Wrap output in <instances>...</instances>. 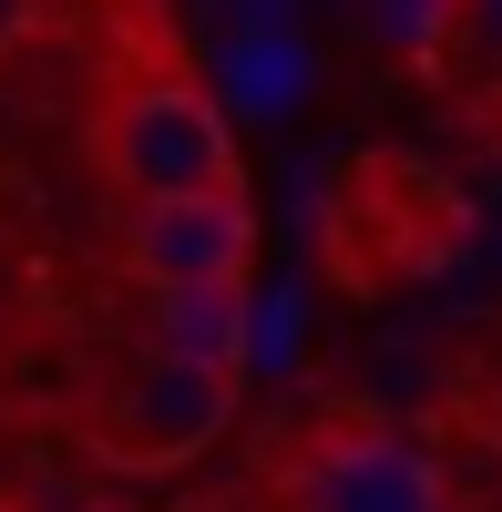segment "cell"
<instances>
[{
  "instance_id": "7a4b0ae2",
  "label": "cell",
  "mask_w": 502,
  "mask_h": 512,
  "mask_svg": "<svg viewBox=\"0 0 502 512\" xmlns=\"http://www.w3.org/2000/svg\"><path fill=\"white\" fill-rule=\"evenodd\" d=\"M236 420V369H185V359H134L103 400H82L72 441L93 451L103 482H154V472H185L226 441Z\"/></svg>"
},
{
  "instance_id": "9c48e42d",
  "label": "cell",
  "mask_w": 502,
  "mask_h": 512,
  "mask_svg": "<svg viewBox=\"0 0 502 512\" xmlns=\"http://www.w3.org/2000/svg\"><path fill=\"white\" fill-rule=\"evenodd\" d=\"M41 11H52V0H0V62H11V52H21V41L41 31Z\"/></svg>"
},
{
  "instance_id": "277c9868",
  "label": "cell",
  "mask_w": 502,
  "mask_h": 512,
  "mask_svg": "<svg viewBox=\"0 0 502 512\" xmlns=\"http://www.w3.org/2000/svg\"><path fill=\"white\" fill-rule=\"evenodd\" d=\"M123 267H134L154 297H175V287H246V267H257V205H246V185L123 205Z\"/></svg>"
},
{
  "instance_id": "ba28073f",
  "label": "cell",
  "mask_w": 502,
  "mask_h": 512,
  "mask_svg": "<svg viewBox=\"0 0 502 512\" xmlns=\"http://www.w3.org/2000/svg\"><path fill=\"white\" fill-rule=\"evenodd\" d=\"M441 21H451V0H369V41H390V52H421V62H431Z\"/></svg>"
},
{
  "instance_id": "8992f818",
  "label": "cell",
  "mask_w": 502,
  "mask_h": 512,
  "mask_svg": "<svg viewBox=\"0 0 502 512\" xmlns=\"http://www.w3.org/2000/svg\"><path fill=\"white\" fill-rule=\"evenodd\" d=\"M0 512H113V482L82 461H11L0 472Z\"/></svg>"
},
{
  "instance_id": "52a82bcc",
  "label": "cell",
  "mask_w": 502,
  "mask_h": 512,
  "mask_svg": "<svg viewBox=\"0 0 502 512\" xmlns=\"http://www.w3.org/2000/svg\"><path fill=\"white\" fill-rule=\"evenodd\" d=\"M502 82V0H451V21L431 41V82Z\"/></svg>"
},
{
  "instance_id": "5b68a950",
  "label": "cell",
  "mask_w": 502,
  "mask_h": 512,
  "mask_svg": "<svg viewBox=\"0 0 502 512\" xmlns=\"http://www.w3.org/2000/svg\"><path fill=\"white\" fill-rule=\"evenodd\" d=\"M246 318H257L246 287H175V297H154V359L246 369Z\"/></svg>"
},
{
  "instance_id": "6da1fadb",
  "label": "cell",
  "mask_w": 502,
  "mask_h": 512,
  "mask_svg": "<svg viewBox=\"0 0 502 512\" xmlns=\"http://www.w3.org/2000/svg\"><path fill=\"white\" fill-rule=\"evenodd\" d=\"M93 164H103V185L123 205L246 185L236 175V123H226V103L205 93L195 72H175V62H134V72L103 82V103H93Z\"/></svg>"
},
{
  "instance_id": "3957f363",
  "label": "cell",
  "mask_w": 502,
  "mask_h": 512,
  "mask_svg": "<svg viewBox=\"0 0 502 512\" xmlns=\"http://www.w3.org/2000/svg\"><path fill=\"white\" fill-rule=\"evenodd\" d=\"M287 512H451V482L421 441L380 420H339L287 461Z\"/></svg>"
}]
</instances>
